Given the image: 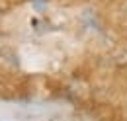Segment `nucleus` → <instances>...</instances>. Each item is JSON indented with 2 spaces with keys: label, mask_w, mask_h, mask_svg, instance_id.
<instances>
[]
</instances>
